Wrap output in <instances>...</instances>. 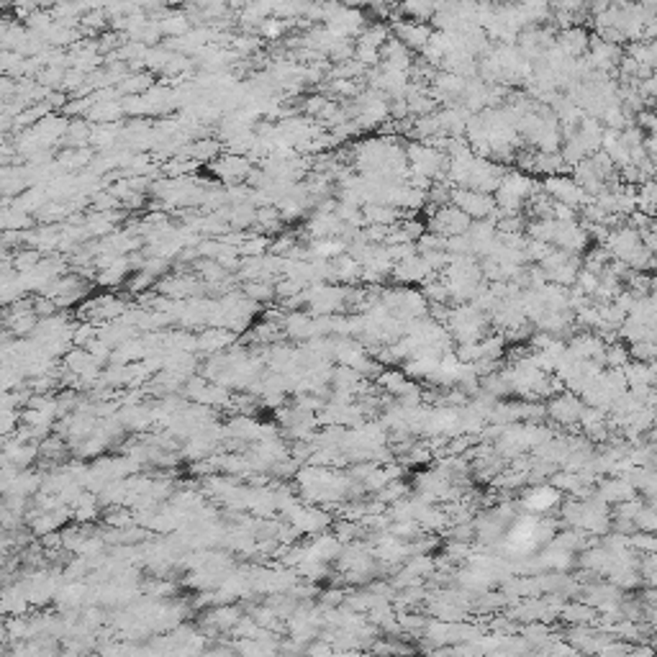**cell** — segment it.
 Returning a JSON list of instances; mask_svg holds the SVG:
<instances>
[{"mask_svg":"<svg viewBox=\"0 0 657 657\" xmlns=\"http://www.w3.org/2000/svg\"><path fill=\"white\" fill-rule=\"evenodd\" d=\"M449 203L457 206L472 221H491V218H496V211H498L493 195L480 193V190H465V187H452Z\"/></svg>","mask_w":657,"mask_h":657,"instance_id":"cell-1","label":"cell"},{"mask_svg":"<svg viewBox=\"0 0 657 657\" xmlns=\"http://www.w3.org/2000/svg\"><path fill=\"white\" fill-rule=\"evenodd\" d=\"M557 503V491H550V488H539V491H531V496H526V508L529 511H547L550 506Z\"/></svg>","mask_w":657,"mask_h":657,"instance_id":"cell-4","label":"cell"},{"mask_svg":"<svg viewBox=\"0 0 657 657\" xmlns=\"http://www.w3.org/2000/svg\"><path fill=\"white\" fill-rule=\"evenodd\" d=\"M472 224H475V221H472L470 216H465L463 211L457 208V206H452V203L439 206V208L432 213V218H429V229H432V234H439L442 239L465 237V234L472 229Z\"/></svg>","mask_w":657,"mask_h":657,"instance_id":"cell-2","label":"cell"},{"mask_svg":"<svg viewBox=\"0 0 657 657\" xmlns=\"http://www.w3.org/2000/svg\"><path fill=\"white\" fill-rule=\"evenodd\" d=\"M550 198L560 206H568L573 211H580L585 203L590 201L588 195L583 193V187L575 182L573 175H555V178H545V185H542Z\"/></svg>","mask_w":657,"mask_h":657,"instance_id":"cell-3","label":"cell"}]
</instances>
